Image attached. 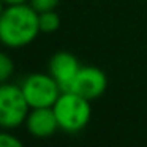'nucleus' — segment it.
Returning <instances> with one entry per match:
<instances>
[{
	"label": "nucleus",
	"mask_w": 147,
	"mask_h": 147,
	"mask_svg": "<svg viewBox=\"0 0 147 147\" xmlns=\"http://www.w3.org/2000/svg\"><path fill=\"white\" fill-rule=\"evenodd\" d=\"M38 11L30 3L7 5L0 16V45L8 49L30 46L40 35Z\"/></svg>",
	"instance_id": "1"
},
{
	"label": "nucleus",
	"mask_w": 147,
	"mask_h": 147,
	"mask_svg": "<svg viewBox=\"0 0 147 147\" xmlns=\"http://www.w3.org/2000/svg\"><path fill=\"white\" fill-rule=\"evenodd\" d=\"M90 100L73 90H62L52 109L57 117L59 128L68 134L82 131L92 119Z\"/></svg>",
	"instance_id": "2"
},
{
	"label": "nucleus",
	"mask_w": 147,
	"mask_h": 147,
	"mask_svg": "<svg viewBox=\"0 0 147 147\" xmlns=\"http://www.w3.org/2000/svg\"><path fill=\"white\" fill-rule=\"evenodd\" d=\"M30 109L21 86L10 81L0 84V128L16 130L22 127Z\"/></svg>",
	"instance_id": "3"
},
{
	"label": "nucleus",
	"mask_w": 147,
	"mask_h": 147,
	"mask_svg": "<svg viewBox=\"0 0 147 147\" xmlns=\"http://www.w3.org/2000/svg\"><path fill=\"white\" fill-rule=\"evenodd\" d=\"M30 108H52L62 93V87L49 73H30L19 84Z\"/></svg>",
	"instance_id": "4"
},
{
	"label": "nucleus",
	"mask_w": 147,
	"mask_h": 147,
	"mask_svg": "<svg viewBox=\"0 0 147 147\" xmlns=\"http://www.w3.org/2000/svg\"><path fill=\"white\" fill-rule=\"evenodd\" d=\"M106 89H108V76L105 71L93 65H84V67H81L79 73L76 74L68 90H73V92L86 96L87 100L93 101V100H98L100 96H103Z\"/></svg>",
	"instance_id": "5"
},
{
	"label": "nucleus",
	"mask_w": 147,
	"mask_h": 147,
	"mask_svg": "<svg viewBox=\"0 0 147 147\" xmlns=\"http://www.w3.org/2000/svg\"><path fill=\"white\" fill-rule=\"evenodd\" d=\"M81 67L78 57L68 51H57L51 55L48 62V73L59 82L63 90H68L73 84L76 74L79 73Z\"/></svg>",
	"instance_id": "6"
},
{
	"label": "nucleus",
	"mask_w": 147,
	"mask_h": 147,
	"mask_svg": "<svg viewBox=\"0 0 147 147\" xmlns=\"http://www.w3.org/2000/svg\"><path fill=\"white\" fill-rule=\"evenodd\" d=\"M24 127L27 133L36 139L52 138L57 133V130H60L52 108H32L27 114Z\"/></svg>",
	"instance_id": "7"
},
{
	"label": "nucleus",
	"mask_w": 147,
	"mask_h": 147,
	"mask_svg": "<svg viewBox=\"0 0 147 147\" xmlns=\"http://www.w3.org/2000/svg\"><path fill=\"white\" fill-rule=\"evenodd\" d=\"M38 22H40V32L45 33V35L54 33L60 29V16L55 10L38 13Z\"/></svg>",
	"instance_id": "8"
},
{
	"label": "nucleus",
	"mask_w": 147,
	"mask_h": 147,
	"mask_svg": "<svg viewBox=\"0 0 147 147\" xmlns=\"http://www.w3.org/2000/svg\"><path fill=\"white\" fill-rule=\"evenodd\" d=\"M14 73V62L11 55L5 51H0V84L8 82Z\"/></svg>",
	"instance_id": "9"
},
{
	"label": "nucleus",
	"mask_w": 147,
	"mask_h": 147,
	"mask_svg": "<svg viewBox=\"0 0 147 147\" xmlns=\"http://www.w3.org/2000/svg\"><path fill=\"white\" fill-rule=\"evenodd\" d=\"M22 141L11 133V130L0 128V147H21Z\"/></svg>",
	"instance_id": "10"
},
{
	"label": "nucleus",
	"mask_w": 147,
	"mask_h": 147,
	"mask_svg": "<svg viewBox=\"0 0 147 147\" xmlns=\"http://www.w3.org/2000/svg\"><path fill=\"white\" fill-rule=\"evenodd\" d=\"M29 3L35 8L38 13L43 11H49V10H55L60 3V0H29Z\"/></svg>",
	"instance_id": "11"
},
{
	"label": "nucleus",
	"mask_w": 147,
	"mask_h": 147,
	"mask_svg": "<svg viewBox=\"0 0 147 147\" xmlns=\"http://www.w3.org/2000/svg\"><path fill=\"white\" fill-rule=\"evenodd\" d=\"M5 5H19V3H29V0H3Z\"/></svg>",
	"instance_id": "12"
},
{
	"label": "nucleus",
	"mask_w": 147,
	"mask_h": 147,
	"mask_svg": "<svg viewBox=\"0 0 147 147\" xmlns=\"http://www.w3.org/2000/svg\"><path fill=\"white\" fill-rule=\"evenodd\" d=\"M5 7L7 5L3 3V0H0V16H2V13H3V10H5Z\"/></svg>",
	"instance_id": "13"
}]
</instances>
